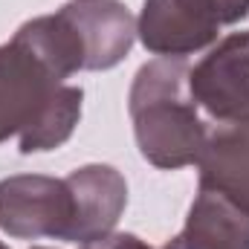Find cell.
Wrapping results in <instances>:
<instances>
[{"label":"cell","mask_w":249,"mask_h":249,"mask_svg":"<svg viewBox=\"0 0 249 249\" xmlns=\"http://www.w3.org/2000/svg\"><path fill=\"white\" fill-rule=\"evenodd\" d=\"M81 53V70H110L136 41V18L119 0H72L58 9Z\"/></svg>","instance_id":"5"},{"label":"cell","mask_w":249,"mask_h":249,"mask_svg":"<svg viewBox=\"0 0 249 249\" xmlns=\"http://www.w3.org/2000/svg\"><path fill=\"white\" fill-rule=\"evenodd\" d=\"M188 93L217 122L249 116V32H229L188 67Z\"/></svg>","instance_id":"3"},{"label":"cell","mask_w":249,"mask_h":249,"mask_svg":"<svg viewBox=\"0 0 249 249\" xmlns=\"http://www.w3.org/2000/svg\"><path fill=\"white\" fill-rule=\"evenodd\" d=\"M81 99H84L81 87L64 81L47 102V107L41 110V116L35 119V124L18 136L20 154H44V151L61 148L81 119Z\"/></svg>","instance_id":"9"},{"label":"cell","mask_w":249,"mask_h":249,"mask_svg":"<svg viewBox=\"0 0 249 249\" xmlns=\"http://www.w3.org/2000/svg\"><path fill=\"white\" fill-rule=\"evenodd\" d=\"M75 200L67 177L15 174L0 180V229L12 238L70 241Z\"/></svg>","instance_id":"2"},{"label":"cell","mask_w":249,"mask_h":249,"mask_svg":"<svg viewBox=\"0 0 249 249\" xmlns=\"http://www.w3.org/2000/svg\"><path fill=\"white\" fill-rule=\"evenodd\" d=\"M200 186L217 191L249 212V116L217 122L197 160Z\"/></svg>","instance_id":"7"},{"label":"cell","mask_w":249,"mask_h":249,"mask_svg":"<svg viewBox=\"0 0 249 249\" xmlns=\"http://www.w3.org/2000/svg\"><path fill=\"white\" fill-rule=\"evenodd\" d=\"M67 183L75 200V220L70 244H90L105 238L119 223L127 206V183L113 165H81L67 174Z\"/></svg>","instance_id":"6"},{"label":"cell","mask_w":249,"mask_h":249,"mask_svg":"<svg viewBox=\"0 0 249 249\" xmlns=\"http://www.w3.org/2000/svg\"><path fill=\"white\" fill-rule=\"evenodd\" d=\"M162 249H249V212L217 191L197 188L183 232Z\"/></svg>","instance_id":"8"},{"label":"cell","mask_w":249,"mask_h":249,"mask_svg":"<svg viewBox=\"0 0 249 249\" xmlns=\"http://www.w3.org/2000/svg\"><path fill=\"white\" fill-rule=\"evenodd\" d=\"M32 249H47V247H32Z\"/></svg>","instance_id":"12"},{"label":"cell","mask_w":249,"mask_h":249,"mask_svg":"<svg viewBox=\"0 0 249 249\" xmlns=\"http://www.w3.org/2000/svg\"><path fill=\"white\" fill-rule=\"evenodd\" d=\"M139 154L157 168L197 165L209 130L188 93L186 58H151L139 67L127 96Z\"/></svg>","instance_id":"1"},{"label":"cell","mask_w":249,"mask_h":249,"mask_svg":"<svg viewBox=\"0 0 249 249\" xmlns=\"http://www.w3.org/2000/svg\"><path fill=\"white\" fill-rule=\"evenodd\" d=\"M0 249H9V247H6V244H0Z\"/></svg>","instance_id":"11"},{"label":"cell","mask_w":249,"mask_h":249,"mask_svg":"<svg viewBox=\"0 0 249 249\" xmlns=\"http://www.w3.org/2000/svg\"><path fill=\"white\" fill-rule=\"evenodd\" d=\"M61 84L64 78L15 35L0 44V142L32 127Z\"/></svg>","instance_id":"4"},{"label":"cell","mask_w":249,"mask_h":249,"mask_svg":"<svg viewBox=\"0 0 249 249\" xmlns=\"http://www.w3.org/2000/svg\"><path fill=\"white\" fill-rule=\"evenodd\" d=\"M78 249H151L142 238L136 235H122V232H110L105 238H96L90 244H81Z\"/></svg>","instance_id":"10"}]
</instances>
